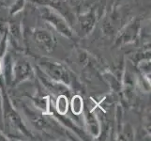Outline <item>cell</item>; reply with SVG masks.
Here are the masks:
<instances>
[{
	"label": "cell",
	"instance_id": "1",
	"mask_svg": "<svg viewBox=\"0 0 151 141\" xmlns=\"http://www.w3.org/2000/svg\"><path fill=\"white\" fill-rule=\"evenodd\" d=\"M40 66L44 74L53 81L62 83L63 85H68L70 83V75L68 70L58 62L42 59L40 61Z\"/></svg>",
	"mask_w": 151,
	"mask_h": 141
},
{
	"label": "cell",
	"instance_id": "2",
	"mask_svg": "<svg viewBox=\"0 0 151 141\" xmlns=\"http://www.w3.org/2000/svg\"><path fill=\"white\" fill-rule=\"evenodd\" d=\"M40 12H41L42 18L45 21H47L51 25H53L59 33H61L62 35H64L65 37H68V38L71 37L72 32H71L70 27L66 22V20L62 17L58 12H56L53 9L47 8V7L41 8Z\"/></svg>",
	"mask_w": 151,
	"mask_h": 141
},
{
	"label": "cell",
	"instance_id": "3",
	"mask_svg": "<svg viewBox=\"0 0 151 141\" xmlns=\"http://www.w3.org/2000/svg\"><path fill=\"white\" fill-rule=\"evenodd\" d=\"M33 74L31 65L25 60H18L12 65V83L13 85L18 84L24 80L28 79Z\"/></svg>",
	"mask_w": 151,
	"mask_h": 141
},
{
	"label": "cell",
	"instance_id": "4",
	"mask_svg": "<svg viewBox=\"0 0 151 141\" xmlns=\"http://www.w3.org/2000/svg\"><path fill=\"white\" fill-rule=\"evenodd\" d=\"M34 39L40 48L45 51H51L54 47V38L48 31L43 29H37L34 33Z\"/></svg>",
	"mask_w": 151,
	"mask_h": 141
},
{
	"label": "cell",
	"instance_id": "5",
	"mask_svg": "<svg viewBox=\"0 0 151 141\" xmlns=\"http://www.w3.org/2000/svg\"><path fill=\"white\" fill-rule=\"evenodd\" d=\"M138 29H139V23L133 22L131 24L129 27L124 31L123 34L121 35L120 38V43H129V41L133 40L138 34Z\"/></svg>",
	"mask_w": 151,
	"mask_h": 141
},
{
	"label": "cell",
	"instance_id": "6",
	"mask_svg": "<svg viewBox=\"0 0 151 141\" xmlns=\"http://www.w3.org/2000/svg\"><path fill=\"white\" fill-rule=\"evenodd\" d=\"M95 22H96V17L93 12L83 15V16H81V21H80L81 29L84 30L85 33L90 32L93 27H94Z\"/></svg>",
	"mask_w": 151,
	"mask_h": 141
},
{
	"label": "cell",
	"instance_id": "7",
	"mask_svg": "<svg viewBox=\"0 0 151 141\" xmlns=\"http://www.w3.org/2000/svg\"><path fill=\"white\" fill-rule=\"evenodd\" d=\"M86 124H87V128L90 131V133L94 135V137L98 135L99 131H100V127H99L97 118L91 112L86 111Z\"/></svg>",
	"mask_w": 151,
	"mask_h": 141
},
{
	"label": "cell",
	"instance_id": "8",
	"mask_svg": "<svg viewBox=\"0 0 151 141\" xmlns=\"http://www.w3.org/2000/svg\"><path fill=\"white\" fill-rule=\"evenodd\" d=\"M56 112L60 115H66L68 108H69V102L65 95H59L56 101Z\"/></svg>",
	"mask_w": 151,
	"mask_h": 141
},
{
	"label": "cell",
	"instance_id": "9",
	"mask_svg": "<svg viewBox=\"0 0 151 141\" xmlns=\"http://www.w3.org/2000/svg\"><path fill=\"white\" fill-rule=\"evenodd\" d=\"M84 103L82 98L79 95H75L71 100V110L75 115H80L83 111Z\"/></svg>",
	"mask_w": 151,
	"mask_h": 141
},
{
	"label": "cell",
	"instance_id": "10",
	"mask_svg": "<svg viewBox=\"0 0 151 141\" xmlns=\"http://www.w3.org/2000/svg\"><path fill=\"white\" fill-rule=\"evenodd\" d=\"M24 6V0H16V2L14 3V5L10 9V13L15 14L19 12Z\"/></svg>",
	"mask_w": 151,
	"mask_h": 141
},
{
	"label": "cell",
	"instance_id": "11",
	"mask_svg": "<svg viewBox=\"0 0 151 141\" xmlns=\"http://www.w3.org/2000/svg\"><path fill=\"white\" fill-rule=\"evenodd\" d=\"M7 51V32L3 35V37L0 40V59L5 55Z\"/></svg>",
	"mask_w": 151,
	"mask_h": 141
},
{
	"label": "cell",
	"instance_id": "12",
	"mask_svg": "<svg viewBox=\"0 0 151 141\" xmlns=\"http://www.w3.org/2000/svg\"><path fill=\"white\" fill-rule=\"evenodd\" d=\"M2 71V63H1V61H0V72H1Z\"/></svg>",
	"mask_w": 151,
	"mask_h": 141
}]
</instances>
